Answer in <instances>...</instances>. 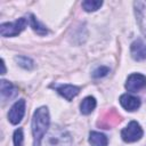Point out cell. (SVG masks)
<instances>
[{
	"instance_id": "11",
	"label": "cell",
	"mask_w": 146,
	"mask_h": 146,
	"mask_svg": "<svg viewBox=\"0 0 146 146\" xmlns=\"http://www.w3.org/2000/svg\"><path fill=\"white\" fill-rule=\"evenodd\" d=\"M55 88L57 92L67 100L73 99V97H75L80 91V88L73 84H59V86H55Z\"/></svg>"
},
{
	"instance_id": "2",
	"label": "cell",
	"mask_w": 146,
	"mask_h": 146,
	"mask_svg": "<svg viewBox=\"0 0 146 146\" xmlns=\"http://www.w3.org/2000/svg\"><path fill=\"white\" fill-rule=\"evenodd\" d=\"M27 25V19L22 17L11 23H2L0 25V33L2 36H16Z\"/></svg>"
},
{
	"instance_id": "17",
	"label": "cell",
	"mask_w": 146,
	"mask_h": 146,
	"mask_svg": "<svg viewBox=\"0 0 146 146\" xmlns=\"http://www.w3.org/2000/svg\"><path fill=\"white\" fill-rule=\"evenodd\" d=\"M16 62L19 64V66L26 68V70H30L33 67V60L26 56H17L16 57Z\"/></svg>"
},
{
	"instance_id": "13",
	"label": "cell",
	"mask_w": 146,
	"mask_h": 146,
	"mask_svg": "<svg viewBox=\"0 0 146 146\" xmlns=\"http://www.w3.org/2000/svg\"><path fill=\"white\" fill-rule=\"evenodd\" d=\"M89 143L91 146H107V138L104 133L91 131L89 135Z\"/></svg>"
},
{
	"instance_id": "5",
	"label": "cell",
	"mask_w": 146,
	"mask_h": 146,
	"mask_svg": "<svg viewBox=\"0 0 146 146\" xmlns=\"http://www.w3.org/2000/svg\"><path fill=\"white\" fill-rule=\"evenodd\" d=\"M146 86V76L139 73H133L131 74L125 82V88L128 91L136 92L140 89H143Z\"/></svg>"
},
{
	"instance_id": "3",
	"label": "cell",
	"mask_w": 146,
	"mask_h": 146,
	"mask_svg": "<svg viewBox=\"0 0 146 146\" xmlns=\"http://www.w3.org/2000/svg\"><path fill=\"white\" fill-rule=\"evenodd\" d=\"M143 136V129L136 121H131L123 130L121 131V137L127 143H133L141 138Z\"/></svg>"
},
{
	"instance_id": "4",
	"label": "cell",
	"mask_w": 146,
	"mask_h": 146,
	"mask_svg": "<svg viewBox=\"0 0 146 146\" xmlns=\"http://www.w3.org/2000/svg\"><path fill=\"white\" fill-rule=\"evenodd\" d=\"M24 114H25V100L19 99L11 106L8 113V119L13 124H17L18 122H21Z\"/></svg>"
},
{
	"instance_id": "7",
	"label": "cell",
	"mask_w": 146,
	"mask_h": 146,
	"mask_svg": "<svg viewBox=\"0 0 146 146\" xmlns=\"http://www.w3.org/2000/svg\"><path fill=\"white\" fill-rule=\"evenodd\" d=\"M120 121H121L120 115H119L115 111L111 110V111L106 112V113L99 119V121H98V125L102 127V128H104V129H110L111 127L117 124Z\"/></svg>"
},
{
	"instance_id": "19",
	"label": "cell",
	"mask_w": 146,
	"mask_h": 146,
	"mask_svg": "<svg viewBox=\"0 0 146 146\" xmlns=\"http://www.w3.org/2000/svg\"><path fill=\"white\" fill-rule=\"evenodd\" d=\"M108 72H110V68H108V67H106V66H99V67H97V68L94 71L92 76H94V78H103V76L107 75Z\"/></svg>"
},
{
	"instance_id": "6",
	"label": "cell",
	"mask_w": 146,
	"mask_h": 146,
	"mask_svg": "<svg viewBox=\"0 0 146 146\" xmlns=\"http://www.w3.org/2000/svg\"><path fill=\"white\" fill-rule=\"evenodd\" d=\"M133 6L140 31L146 36V1H136Z\"/></svg>"
},
{
	"instance_id": "1",
	"label": "cell",
	"mask_w": 146,
	"mask_h": 146,
	"mask_svg": "<svg viewBox=\"0 0 146 146\" xmlns=\"http://www.w3.org/2000/svg\"><path fill=\"white\" fill-rule=\"evenodd\" d=\"M49 127V112L47 107L38 108L32 119V133L33 146H41V140Z\"/></svg>"
},
{
	"instance_id": "20",
	"label": "cell",
	"mask_w": 146,
	"mask_h": 146,
	"mask_svg": "<svg viewBox=\"0 0 146 146\" xmlns=\"http://www.w3.org/2000/svg\"><path fill=\"white\" fill-rule=\"evenodd\" d=\"M1 66H2V71H1V74H5V73H6V67H5V62H3V59L1 60Z\"/></svg>"
},
{
	"instance_id": "12",
	"label": "cell",
	"mask_w": 146,
	"mask_h": 146,
	"mask_svg": "<svg viewBox=\"0 0 146 146\" xmlns=\"http://www.w3.org/2000/svg\"><path fill=\"white\" fill-rule=\"evenodd\" d=\"M17 92H18V90L13 83H10V82H8L6 80L1 81V97L3 99L14 98L17 95Z\"/></svg>"
},
{
	"instance_id": "10",
	"label": "cell",
	"mask_w": 146,
	"mask_h": 146,
	"mask_svg": "<svg viewBox=\"0 0 146 146\" xmlns=\"http://www.w3.org/2000/svg\"><path fill=\"white\" fill-rule=\"evenodd\" d=\"M120 104L122 105V107L127 111H136L137 108H139L140 106V99L136 96L129 95V94H124L120 97Z\"/></svg>"
},
{
	"instance_id": "14",
	"label": "cell",
	"mask_w": 146,
	"mask_h": 146,
	"mask_svg": "<svg viewBox=\"0 0 146 146\" xmlns=\"http://www.w3.org/2000/svg\"><path fill=\"white\" fill-rule=\"evenodd\" d=\"M96 107V99L91 96H88L86 97L82 103L80 104V110H81V113L82 114H89L91 113Z\"/></svg>"
},
{
	"instance_id": "9",
	"label": "cell",
	"mask_w": 146,
	"mask_h": 146,
	"mask_svg": "<svg viewBox=\"0 0 146 146\" xmlns=\"http://www.w3.org/2000/svg\"><path fill=\"white\" fill-rule=\"evenodd\" d=\"M131 56L135 60H144L146 58V43L143 40H136L130 47Z\"/></svg>"
},
{
	"instance_id": "8",
	"label": "cell",
	"mask_w": 146,
	"mask_h": 146,
	"mask_svg": "<svg viewBox=\"0 0 146 146\" xmlns=\"http://www.w3.org/2000/svg\"><path fill=\"white\" fill-rule=\"evenodd\" d=\"M62 130H52L48 136L49 146H68V136Z\"/></svg>"
},
{
	"instance_id": "15",
	"label": "cell",
	"mask_w": 146,
	"mask_h": 146,
	"mask_svg": "<svg viewBox=\"0 0 146 146\" xmlns=\"http://www.w3.org/2000/svg\"><path fill=\"white\" fill-rule=\"evenodd\" d=\"M30 23H31V26H32V29L38 33V34H40V35H43V34H46L47 32H48V30L33 16V15H30Z\"/></svg>"
},
{
	"instance_id": "16",
	"label": "cell",
	"mask_w": 146,
	"mask_h": 146,
	"mask_svg": "<svg viewBox=\"0 0 146 146\" xmlns=\"http://www.w3.org/2000/svg\"><path fill=\"white\" fill-rule=\"evenodd\" d=\"M103 5L102 1H97V0H87L82 2V8L86 11H95L97 10L100 6Z\"/></svg>"
},
{
	"instance_id": "18",
	"label": "cell",
	"mask_w": 146,
	"mask_h": 146,
	"mask_svg": "<svg viewBox=\"0 0 146 146\" xmlns=\"http://www.w3.org/2000/svg\"><path fill=\"white\" fill-rule=\"evenodd\" d=\"M23 130L22 129H17L14 132V145L15 146H23Z\"/></svg>"
}]
</instances>
